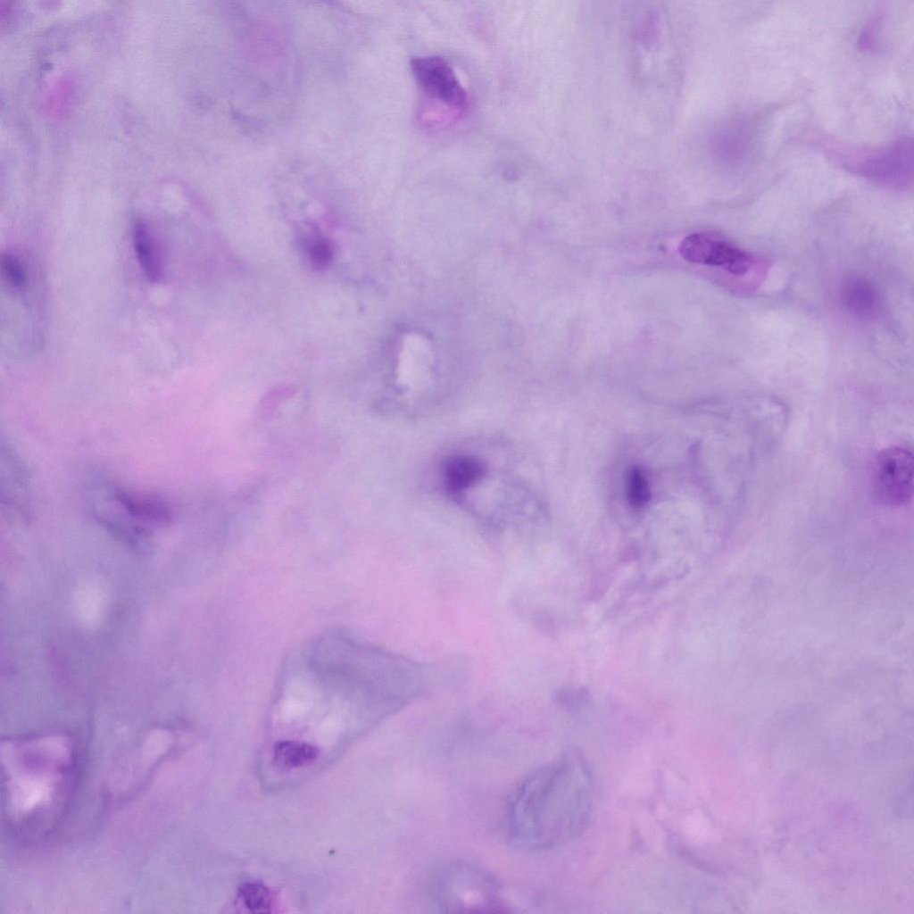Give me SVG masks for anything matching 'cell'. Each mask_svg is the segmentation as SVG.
<instances>
[{
  "label": "cell",
  "mask_w": 914,
  "mask_h": 914,
  "mask_svg": "<svg viewBox=\"0 0 914 914\" xmlns=\"http://www.w3.org/2000/svg\"><path fill=\"white\" fill-rule=\"evenodd\" d=\"M429 893L445 912H500L504 908L497 881L466 862L442 867L432 878Z\"/></svg>",
  "instance_id": "5b68a950"
},
{
  "label": "cell",
  "mask_w": 914,
  "mask_h": 914,
  "mask_svg": "<svg viewBox=\"0 0 914 914\" xmlns=\"http://www.w3.org/2000/svg\"><path fill=\"white\" fill-rule=\"evenodd\" d=\"M411 71L421 92L429 99L455 110L468 104V94L452 65L443 57H413Z\"/></svg>",
  "instance_id": "9c48e42d"
},
{
  "label": "cell",
  "mask_w": 914,
  "mask_h": 914,
  "mask_svg": "<svg viewBox=\"0 0 914 914\" xmlns=\"http://www.w3.org/2000/svg\"><path fill=\"white\" fill-rule=\"evenodd\" d=\"M306 254L316 268L325 267L331 260L332 252L329 243L325 237L312 235L305 239Z\"/></svg>",
  "instance_id": "e0dca14e"
},
{
  "label": "cell",
  "mask_w": 914,
  "mask_h": 914,
  "mask_svg": "<svg viewBox=\"0 0 914 914\" xmlns=\"http://www.w3.org/2000/svg\"><path fill=\"white\" fill-rule=\"evenodd\" d=\"M843 306L852 315L866 319L875 316L880 308V296L874 285L861 277H850L839 287Z\"/></svg>",
  "instance_id": "7c38bea8"
},
{
  "label": "cell",
  "mask_w": 914,
  "mask_h": 914,
  "mask_svg": "<svg viewBox=\"0 0 914 914\" xmlns=\"http://www.w3.org/2000/svg\"><path fill=\"white\" fill-rule=\"evenodd\" d=\"M2 276L7 286L17 293H23L28 287V277L21 260L11 253L3 254Z\"/></svg>",
  "instance_id": "2e32d148"
},
{
  "label": "cell",
  "mask_w": 914,
  "mask_h": 914,
  "mask_svg": "<svg viewBox=\"0 0 914 914\" xmlns=\"http://www.w3.org/2000/svg\"><path fill=\"white\" fill-rule=\"evenodd\" d=\"M238 896L244 906L252 913L270 911L271 895L269 888L261 882H246L241 885Z\"/></svg>",
  "instance_id": "9a60e30c"
},
{
  "label": "cell",
  "mask_w": 914,
  "mask_h": 914,
  "mask_svg": "<svg viewBox=\"0 0 914 914\" xmlns=\"http://www.w3.org/2000/svg\"><path fill=\"white\" fill-rule=\"evenodd\" d=\"M628 499L634 507H641L649 499L650 490L647 480L638 469L631 470L627 482Z\"/></svg>",
  "instance_id": "ac0fdd59"
},
{
  "label": "cell",
  "mask_w": 914,
  "mask_h": 914,
  "mask_svg": "<svg viewBox=\"0 0 914 914\" xmlns=\"http://www.w3.org/2000/svg\"><path fill=\"white\" fill-rule=\"evenodd\" d=\"M94 503V516L112 529L141 531L170 521L171 510L162 498L111 486Z\"/></svg>",
  "instance_id": "8992f818"
},
{
  "label": "cell",
  "mask_w": 914,
  "mask_h": 914,
  "mask_svg": "<svg viewBox=\"0 0 914 914\" xmlns=\"http://www.w3.org/2000/svg\"><path fill=\"white\" fill-rule=\"evenodd\" d=\"M761 130L762 120L756 114L736 113L725 119L710 136L711 158L721 168H748L756 156Z\"/></svg>",
  "instance_id": "52a82bcc"
},
{
  "label": "cell",
  "mask_w": 914,
  "mask_h": 914,
  "mask_svg": "<svg viewBox=\"0 0 914 914\" xmlns=\"http://www.w3.org/2000/svg\"><path fill=\"white\" fill-rule=\"evenodd\" d=\"M913 454L906 446L881 450L871 466V489L876 500L885 507H902L912 499Z\"/></svg>",
  "instance_id": "ba28073f"
},
{
  "label": "cell",
  "mask_w": 914,
  "mask_h": 914,
  "mask_svg": "<svg viewBox=\"0 0 914 914\" xmlns=\"http://www.w3.org/2000/svg\"><path fill=\"white\" fill-rule=\"evenodd\" d=\"M814 145L834 164L876 184L897 190L912 186L911 138H900L882 146H866L815 136Z\"/></svg>",
  "instance_id": "3957f363"
},
{
  "label": "cell",
  "mask_w": 914,
  "mask_h": 914,
  "mask_svg": "<svg viewBox=\"0 0 914 914\" xmlns=\"http://www.w3.org/2000/svg\"><path fill=\"white\" fill-rule=\"evenodd\" d=\"M486 466L482 460L468 454L448 458L443 465V481L452 495H459L477 485L486 474Z\"/></svg>",
  "instance_id": "8fae6325"
},
{
  "label": "cell",
  "mask_w": 914,
  "mask_h": 914,
  "mask_svg": "<svg viewBox=\"0 0 914 914\" xmlns=\"http://www.w3.org/2000/svg\"><path fill=\"white\" fill-rule=\"evenodd\" d=\"M589 691L584 687L565 686L555 693L556 702L566 708L577 709L586 704L589 700Z\"/></svg>",
  "instance_id": "d6986e66"
},
{
  "label": "cell",
  "mask_w": 914,
  "mask_h": 914,
  "mask_svg": "<svg viewBox=\"0 0 914 914\" xmlns=\"http://www.w3.org/2000/svg\"><path fill=\"white\" fill-rule=\"evenodd\" d=\"M1 501L9 512L29 513V478L25 464L9 442L1 443Z\"/></svg>",
  "instance_id": "30bf717a"
},
{
  "label": "cell",
  "mask_w": 914,
  "mask_h": 914,
  "mask_svg": "<svg viewBox=\"0 0 914 914\" xmlns=\"http://www.w3.org/2000/svg\"><path fill=\"white\" fill-rule=\"evenodd\" d=\"M594 803L589 766L571 749L529 773L512 792L505 811L509 841L528 851L572 840L586 827Z\"/></svg>",
  "instance_id": "6da1fadb"
},
{
  "label": "cell",
  "mask_w": 914,
  "mask_h": 914,
  "mask_svg": "<svg viewBox=\"0 0 914 914\" xmlns=\"http://www.w3.org/2000/svg\"><path fill=\"white\" fill-rule=\"evenodd\" d=\"M78 747L48 739L7 746L5 777L9 822L29 835L52 828L76 785Z\"/></svg>",
  "instance_id": "7a4b0ae2"
},
{
  "label": "cell",
  "mask_w": 914,
  "mask_h": 914,
  "mask_svg": "<svg viewBox=\"0 0 914 914\" xmlns=\"http://www.w3.org/2000/svg\"><path fill=\"white\" fill-rule=\"evenodd\" d=\"M318 748L312 744L282 741L274 746V760L282 769H291L308 765L318 757Z\"/></svg>",
  "instance_id": "5bb4252c"
},
{
  "label": "cell",
  "mask_w": 914,
  "mask_h": 914,
  "mask_svg": "<svg viewBox=\"0 0 914 914\" xmlns=\"http://www.w3.org/2000/svg\"><path fill=\"white\" fill-rule=\"evenodd\" d=\"M131 237L134 252L142 272L152 282H157L162 276V266L158 246L148 226L141 219H135L131 225Z\"/></svg>",
  "instance_id": "4fadbf2b"
},
{
  "label": "cell",
  "mask_w": 914,
  "mask_h": 914,
  "mask_svg": "<svg viewBox=\"0 0 914 914\" xmlns=\"http://www.w3.org/2000/svg\"><path fill=\"white\" fill-rule=\"evenodd\" d=\"M678 252L687 262L722 270L729 277L733 288L744 294L757 291L771 269V263L766 258L710 232L686 237L678 246Z\"/></svg>",
  "instance_id": "277c9868"
},
{
  "label": "cell",
  "mask_w": 914,
  "mask_h": 914,
  "mask_svg": "<svg viewBox=\"0 0 914 914\" xmlns=\"http://www.w3.org/2000/svg\"><path fill=\"white\" fill-rule=\"evenodd\" d=\"M536 625L539 627L540 630L547 634H553L555 632L554 623L547 614L540 613L536 617Z\"/></svg>",
  "instance_id": "ffe728a7"
}]
</instances>
